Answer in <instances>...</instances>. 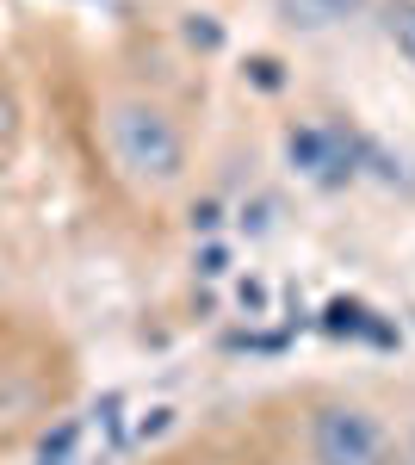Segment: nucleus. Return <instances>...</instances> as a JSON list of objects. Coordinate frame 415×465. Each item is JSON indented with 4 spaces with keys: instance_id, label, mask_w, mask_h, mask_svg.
<instances>
[{
    "instance_id": "nucleus-16",
    "label": "nucleus",
    "mask_w": 415,
    "mask_h": 465,
    "mask_svg": "<svg viewBox=\"0 0 415 465\" xmlns=\"http://www.w3.org/2000/svg\"><path fill=\"white\" fill-rule=\"evenodd\" d=\"M0 280H6V273H0Z\"/></svg>"
},
{
    "instance_id": "nucleus-8",
    "label": "nucleus",
    "mask_w": 415,
    "mask_h": 465,
    "mask_svg": "<svg viewBox=\"0 0 415 465\" xmlns=\"http://www.w3.org/2000/svg\"><path fill=\"white\" fill-rule=\"evenodd\" d=\"M236 298H242L248 317H267V304H273V292L261 286V280H242V286H236Z\"/></svg>"
},
{
    "instance_id": "nucleus-2",
    "label": "nucleus",
    "mask_w": 415,
    "mask_h": 465,
    "mask_svg": "<svg viewBox=\"0 0 415 465\" xmlns=\"http://www.w3.org/2000/svg\"><path fill=\"white\" fill-rule=\"evenodd\" d=\"M316 465H390V434L360 403H322L311 416Z\"/></svg>"
},
{
    "instance_id": "nucleus-14",
    "label": "nucleus",
    "mask_w": 415,
    "mask_h": 465,
    "mask_svg": "<svg viewBox=\"0 0 415 465\" xmlns=\"http://www.w3.org/2000/svg\"><path fill=\"white\" fill-rule=\"evenodd\" d=\"M0 131H6V100H0Z\"/></svg>"
},
{
    "instance_id": "nucleus-3",
    "label": "nucleus",
    "mask_w": 415,
    "mask_h": 465,
    "mask_svg": "<svg viewBox=\"0 0 415 465\" xmlns=\"http://www.w3.org/2000/svg\"><path fill=\"white\" fill-rule=\"evenodd\" d=\"M285 155H291V168L311 174L316 186H341V180L353 174V149H347L335 131H322V124L291 131V137H285Z\"/></svg>"
},
{
    "instance_id": "nucleus-13",
    "label": "nucleus",
    "mask_w": 415,
    "mask_h": 465,
    "mask_svg": "<svg viewBox=\"0 0 415 465\" xmlns=\"http://www.w3.org/2000/svg\"><path fill=\"white\" fill-rule=\"evenodd\" d=\"M168 416H173V410H149V416L137 422V434H143V440H149V434H162V429H168Z\"/></svg>"
},
{
    "instance_id": "nucleus-10",
    "label": "nucleus",
    "mask_w": 415,
    "mask_h": 465,
    "mask_svg": "<svg viewBox=\"0 0 415 465\" xmlns=\"http://www.w3.org/2000/svg\"><path fill=\"white\" fill-rule=\"evenodd\" d=\"M304 6H311L316 25H322V19H347V13H360L366 0H304Z\"/></svg>"
},
{
    "instance_id": "nucleus-1",
    "label": "nucleus",
    "mask_w": 415,
    "mask_h": 465,
    "mask_svg": "<svg viewBox=\"0 0 415 465\" xmlns=\"http://www.w3.org/2000/svg\"><path fill=\"white\" fill-rule=\"evenodd\" d=\"M105 137H112V155L118 168L143 186H173L186 174V137L162 106L149 100H118L105 112Z\"/></svg>"
},
{
    "instance_id": "nucleus-4",
    "label": "nucleus",
    "mask_w": 415,
    "mask_h": 465,
    "mask_svg": "<svg viewBox=\"0 0 415 465\" xmlns=\"http://www.w3.org/2000/svg\"><path fill=\"white\" fill-rule=\"evenodd\" d=\"M322 329H329V335H366V341H384V348L397 341V329H390V322H379L366 304H360V298H335V304L322 311Z\"/></svg>"
},
{
    "instance_id": "nucleus-7",
    "label": "nucleus",
    "mask_w": 415,
    "mask_h": 465,
    "mask_svg": "<svg viewBox=\"0 0 415 465\" xmlns=\"http://www.w3.org/2000/svg\"><path fill=\"white\" fill-rule=\"evenodd\" d=\"M186 44H199V50H217V44H223L217 19H211V13H193V19H186Z\"/></svg>"
},
{
    "instance_id": "nucleus-9",
    "label": "nucleus",
    "mask_w": 415,
    "mask_h": 465,
    "mask_svg": "<svg viewBox=\"0 0 415 465\" xmlns=\"http://www.w3.org/2000/svg\"><path fill=\"white\" fill-rule=\"evenodd\" d=\"M248 81L273 94V87H279V81H285V74H279V63H273V56H248Z\"/></svg>"
},
{
    "instance_id": "nucleus-6",
    "label": "nucleus",
    "mask_w": 415,
    "mask_h": 465,
    "mask_svg": "<svg viewBox=\"0 0 415 465\" xmlns=\"http://www.w3.org/2000/svg\"><path fill=\"white\" fill-rule=\"evenodd\" d=\"M74 440H81V422H63L56 434H44V447H37V465H69Z\"/></svg>"
},
{
    "instance_id": "nucleus-15",
    "label": "nucleus",
    "mask_w": 415,
    "mask_h": 465,
    "mask_svg": "<svg viewBox=\"0 0 415 465\" xmlns=\"http://www.w3.org/2000/svg\"><path fill=\"white\" fill-rule=\"evenodd\" d=\"M410 465H415V434H410Z\"/></svg>"
},
{
    "instance_id": "nucleus-12",
    "label": "nucleus",
    "mask_w": 415,
    "mask_h": 465,
    "mask_svg": "<svg viewBox=\"0 0 415 465\" xmlns=\"http://www.w3.org/2000/svg\"><path fill=\"white\" fill-rule=\"evenodd\" d=\"M223 267H230V254L217 249V242H205V254H199V273H211V280H217Z\"/></svg>"
},
{
    "instance_id": "nucleus-5",
    "label": "nucleus",
    "mask_w": 415,
    "mask_h": 465,
    "mask_svg": "<svg viewBox=\"0 0 415 465\" xmlns=\"http://www.w3.org/2000/svg\"><path fill=\"white\" fill-rule=\"evenodd\" d=\"M384 37L397 44V56L415 69V0H390L384 6Z\"/></svg>"
},
{
    "instance_id": "nucleus-11",
    "label": "nucleus",
    "mask_w": 415,
    "mask_h": 465,
    "mask_svg": "<svg viewBox=\"0 0 415 465\" xmlns=\"http://www.w3.org/2000/svg\"><path fill=\"white\" fill-rule=\"evenodd\" d=\"M217 223H223V205H217V199H199V205H193V230H217Z\"/></svg>"
}]
</instances>
